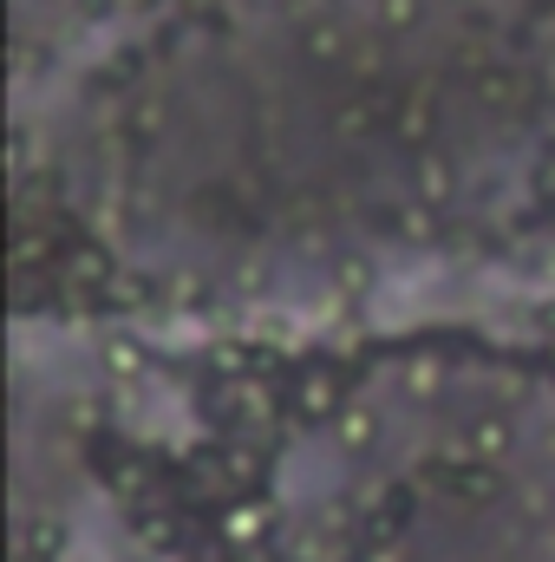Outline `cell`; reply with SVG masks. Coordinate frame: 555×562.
<instances>
[{
  "instance_id": "24",
  "label": "cell",
  "mask_w": 555,
  "mask_h": 562,
  "mask_svg": "<svg viewBox=\"0 0 555 562\" xmlns=\"http://www.w3.org/2000/svg\"><path fill=\"white\" fill-rule=\"evenodd\" d=\"M138 72H144V46L112 53V66H105V79H112V86H138Z\"/></svg>"
},
{
  "instance_id": "1",
  "label": "cell",
  "mask_w": 555,
  "mask_h": 562,
  "mask_svg": "<svg viewBox=\"0 0 555 562\" xmlns=\"http://www.w3.org/2000/svg\"><path fill=\"white\" fill-rule=\"evenodd\" d=\"M412 491H444V497H457V504H490L497 491H503V477H497V464H477V458H418L412 464Z\"/></svg>"
},
{
  "instance_id": "27",
  "label": "cell",
  "mask_w": 555,
  "mask_h": 562,
  "mask_svg": "<svg viewBox=\"0 0 555 562\" xmlns=\"http://www.w3.org/2000/svg\"><path fill=\"white\" fill-rule=\"evenodd\" d=\"M530 196H536V203H555V150L536 157V170H530Z\"/></svg>"
},
{
  "instance_id": "20",
  "label": "cell",
  "mask_w": 555,
  "mask_h": 562,
  "mask_svg": "<svg viewBox=\"0 0 555 562\" xmlns=\"http://www.w3.org/2000/svg\"><path fill=\"white\" fill-rule=\"evenodd\" d=\"M157 132H163V105H150V99H138V105H132V112H125V138L138 144H157Z\"/></svg>"
},
{
  "instance_id": "10",
  "label": "cell",
  "mask_w": 555,
  "mask_h": 562,
  "mask_svg": "<svg viewBox=\"0 0 555 562\" xmlns=\"http://www.w3.org/2000/svg\"><path fill=\"white\" fill-rule=\"evenodd\" d=\"M393 138L406 144V150H412V157H424V150H438V105H431V99H399V105H393Z\"/></svg>"
},
{
  "instance_id": "28",
  "label": "cell",
  "mask_w": 555,
  "mask_h": 562,
  "mask_svg": "<svg viewBox=\"0 0 555 562\" xmlns=\"http://www.w3.org/2000/svg\"><path fill=\"white\" fill-rule=\"evenodd\" d=\"M39 59H46V53H39L26 33H13V72H20V79H39Z\"/></svg>"
},
{
  "instance_id": "17",
  "label": "cell",
  "mask_w": 555,
  "mask_h": 562,
  "mask_svg": "<svg viewBox=\"0 0 555 562\" xmlns=\"http://www.w3.org/2000/svg\"><path fill=\"white\" fill-rule=\"evenodd\" d=\"M393 236L399 243H438V210H424V203L393 210Z\"/></svg>"
},
{
  "instance_id": "16",
  "label": "cell",
  "mask_w": 555,
  "mask_h": 562,
  "mask_svg": "<svg viewBox=\"0 0 555 562\" xmlns=\"http://www.w3.org/2000/svg\"><path fill=\"white\" fill-rule=\"evenodd\" d=\"M262 524H269V510H256L249 497L223 517V543H236V550H256V537H262Z\"/></svg>"
},
{
  "instance_id": "33",
  "label": "cell",
  "mask_w": 555,
  "mask_h": 562,
  "mask_svg": "<svg viewBox=\"0 0 555 562\" xmlns=\"http://www.w3.org/2000/svg\"><path fill=\"white\" fill-rule=\"evenodd\" d=\"M13 562H59V557H39V550H20V543H13Z\"/></svg>"
},
{
  "instance_id": "3",
  "label": "cell",
  "mask_w": 555,
  "mask_h": 562,
  "mask_svg": "<svg viewBox=\"0 0 555 562\" xmlns=\"http://www.w3.org/2000/svg\"><path fill=\"white\" fill-rule=\"evenodd\" d=\"M92 471H99V477H105V491H118L125 504H138V497H144V504L157 510V464H150L144 451H125L118 438H105V431H99V445H92Z\"/></svg>"
},
{
  "instance_id": "14",
  "label": "cell",
  "mask_w": 555,
  "mask_h": 562,
  "mask_svg": "<svg viewBox=\"0 0 555 562\" xmlns=\"http://www.w3.org/2000/svg\"><path fill=\"white\" fill-rule=\"evenodd\" d=\"M301 53H307L314 66H340V59H347V33H340V20H307V26H301Z\"/></svg>"
},
{
  "instance_id": "23",
  "label": "cell",
  "mask_w": 555,
  "mask_h": 562,
  "mask_svg": "<svg viewBox=\"0 0 555 562\" xmlns=\"http://www.w3.org/2000/svg\"><path fill=\"white\" fill-rule=\"evenodd\" d=\"M163 301H177V307H203V301H209V281L183 269V276H170V288H163Z\"/></svg>"
},
{
  "instance_id": "31",
  "label": "cell",
  "mask_w": 555,
  "mask_h": 562,
  "mask_svg": "<svg viewBox=\"0 0 555 562\" xmlns=\"http://www.w3.org/2000/svg\"><path fill=\"white\" fill-rule=\"evenodd\" d=\"M530 321H536V334H550V340H555V301H536V314H530Z\"/></svg>"
},
{
  "instance_id": "35",
  "label": "cell",
  "mask_w": 555,
  "mask_h": 562,
  "mask_svg": "<svg viewBox=\"0 0 555 562\" xmlns=\"http://www.w3.org/2000/svg\"><path fill=\"white\" fill-rule=\"evenodd\" d=\"M281 7H301V0H281Z\"/></svg>"
},
{
  "instance_id": "11",
  "label": "cell",
  "mask_w": 555,
  "mask_h": 562,
  "mask_svg": "<svg viewBox=\"0 0 555 562\" xmlns=\"http://www.w3.org/2000/svg\"><path fill=\"white\" fill-rule=\"evenodd\" d=\"M150 301H163V281L138 276V269H118L112 288L99 294V307H105V314H138V307H150Z\"/></svg>"
},
{
  "instance_id": "34",
  "label": "cell",
  "mask_w": 555,
  "mask_h": 562,
  "mask_svg": "<svg viewBox=\"0 0 555 562\" xmlns=\"http://www.w3.org/2000/svg\"><path fill=\"white\" fill-rule=\"evenodd\" d=\"M536 20H543V26H550V20H555V0H536Z\"/></svg>"
},
{
  "instance_id": "26",
  "label": "cell",
  "mask_w": 555,
  "mask_h": 562,
  "mask_svg": "<svg viewBox=\"0 0 555 562\" xmlns=\"http://www.w3.org/2000/svg\"><path fill=\"white\" fill-rule=\"evenodd\" d=\"M183 20H190V26H209V33H223V26H229L223 0H183Z\"/></svg>"
},
{
  "instance_id": "25",
  "label": "cell",
  "mask_w": 555,
  "mask_h": 562,
  "mask_svg": "<svg viewBox=\"0 0 555 562\" xmlns=\"http://www.w3.org/2000/svg\"><path fill=\"white\" fill-rule=\"evenodd\" d=\"M353 562H418L412 543H353Z\"/></svg>"
},
{
  "instance_id": "13",
  "label": "cell",
  "mask_w": 555,
  "mask_h": 562,
  "mask_svg": "<svg viewBox=\"0 0 555 562\" xmlns=\"http://www.w3.org/2000/svg\"><path fill=\"white\" fill-rule=\"evenodd\" d=\"M333 445H340L347 458L373 451V445H380V413H373V406H347V413L333 419Z\"/></svg>"
},
{
  "instance_id": "22",
  "label": "cell",
  "mask_w": 555,
  "mask_h": 562,
  "mask_svg": "<svg viewBox=\"0 0 555 562\" xmlns=\"http://www.w3.org/2000/svg\"><path fill=\"white\" fill-rule=\"evenodd\" d=\"M26 164H33V138H26V125H13V132H7V183H13V190L33 177Z\"/></svg>"
},
{
  "instance_id": "19",
  "label": "cell",
  "mask_w": 555,
  "mask_h": 562,
  "mask_svg": "<svg viewBox=\"0 0 555 562\" xmlns=\"http://www.w3.org/2000/svg\"><path fill=\"white\" fill-rule=\"evenodd\" d=\"M20 550H39V557H59V550H66V524H59V517H33V524L20 530Z\"/></svg>"
},
{
  "instance_id": "5",
  "label": "cell",
  "mask_w": 555,
  "mask_h": 562,
  "mask_svg": "<svg viewBox=\"0 0 555 562\" xmlns=\"http://www.w3.org/2000/svg\"><path fill=\"white\" fill-rule=\"evenodd\" d=\"M118 276V256L99 243V236H72L66 243V256H59V281L66 288H79V294H105Z\"/></svg>"
},
{
  "instance_id": "2",
  "label": "cell",
  "mask_w": 555,
  "mask_h": 562,
  "mask_svg": "<svg viewBox=\"0 0 555 562\" xmlns=\"http://www.w3.org/2000/svg\"><path fill=\"white\" fill-rule=\"evenodd\" d=\"M412 517H418L412 484H373V491H360V543H406Z\"/></svg>"
},
{
  "instance_id": "9",
  "label": "cell",
  "mask_w": 555,
  "mask_h": 562,
  "mask_svg": "<svg viewBox=\"0 0 555 562\" xmlns=\"http://www.w3.org/2000/svg\"><path fill=\"white\" fill-rule=\"evenodd\" d=\"M99 360H105V380L112 386H138L144 373H150V347H144V334H105L99 340Z\"/></svg>"
},
{
  "instance_id": "18",
  "label": "cell",
  "mask_w": 555,
  "mask_h": 562,
  "mask_svg": "<svg viewBox=\"0 0 555 562\" xmlns=\"http://www.w3.org/2000/svg\"><path fill=\"white\" fill-rule=\"evenodd\" d=\"M373 20H380V33H412L424 20V0H373Z\"/></svg>"
},
{
  "instance_id": "32",
  "label": "cell",
  "mask_w": 555,
  "mask_h": 562,
  "mask_svg": "<svg viewBox=\"0 0 555 562\" xmlns=\"http://www.w3.org/2000/svg\"><path fill=\"white\" fill-rule=\"evenodd\" d=\"M125 13H157V7H170V0H118Z\"/></svg>"
},
{
  "instance_id": "12",
  "label": "cell",
  "mask_w": 555,
  "mask_h": 562,
  "mask_svg": "<svg viewBox=\"0 0 555 562\" xmlns=\"http://www.w3.org/2000/svg\"><path fill=\"white\" fill-rule=\"evenodd\" d=\"M380 125H393L386 99H347V105H333V132L340 138H373Z\"/></svg>"
},
{
  "instance_id": "36",
  "label": "cell",
  "mask_w": 555,
  "mask_h": 562,
  "mask_svg": "<svg viewBox=\"0 0 555 562\" xmlns=\"http://www.w3.org/2000/svg\"><path fill=\"white\" fill-rule=\"evenodd\" d=\"M196 562H203V557H196Z\"/></svg>"
},
{
  "instance_id": "4",
  "label": "cell",
  "mask_w": 555,
  "mask_h": 562,
  "mask_svg": "<svg viewBox=\"0 0 555 562\" xmlns=\"http://www.w3.org/2000/svg\"><path fill=\"white\" fill-rule=\"evenodd\" d=\"M347 406H353V400H347V380H340L333 367H307V373L287 386V419L294 425H333Z\"/></svg>"
},
{
  "instance_id": "30",
  "label": "cell",
  "mask_w": 555,
  "mask_h": 562,
  "mask_svg": "<svg viewBox=\"0 0 555 562\" xmlns=\"http://www.w3.org/2000/svg\"><path fill=\"white\" fill-rule=\"evenodd\" d=\"M333 276H340V288H366V281H373V262H360V256H347V262H340Z\"/></svg>"
},
{
  "instance_id": "7",
  "label": "cell",
  "mask_w": 555,
  "mask_h": 562,
  "mask_svg": "<svg viewBox=\"0 0 555 562\" xmlns=\"http://www.w3.org/2000/svg\"><path fill=\"white\" fill-rule=\"evenodd\" d=\"M517 451V419L510 413H471L464 419V458H477V464H503Z\"/></svg>"
},
{
  "instance_id": "21",
  "label": "cell",
  "mask_w": 555,
  "mask_h": 562,
  "mask_svg": "<svg viewBox=\"0 0 555 562\" xmlns=\"http://www.w3.org/2000/svg\"><path fill=\"white\" fill-rule=\"evenodd\" d=\"M406 393H412V400H438V393H444V367H438L431 353L406 367Z\"/></svg>"
},
{
  "instance_id": "29",
  "label": "cell",
  "mask_w": 555,
  "mask_h": 562,
  "mask_svg": "<svg viewBox=\"0 0 555 562\" xmlns=\"http://www.w3.org/2000/svg\"><path fill=\"white\" fill-rule=\"evenodd\" d=\"M112 13H125L118 0H72V20H86V26H99V20H112Z\"/></svg>"
},
{
  "instance_id": "8",
  "label": "cell",
  "mask_w": 555,
  "mask_h": 562,
  "mask_svg": "<svg viewBox=\"0 0 555 562\" xmlns=\"http://www.w3.org/2000/svg\"><path fill=\"white\" fill-rule=\"evenodd\" d=\"M471 99L484 112H523L530 105V72H517V66H477L471 72Z\"/></svg>"
},
{
  "instance_id": "15",
  "label": "cell",
  "mask_w": 555,
  "mask_h": 562,
  "mask_svg": "<svg viewBox=\"0 0 555 562\" xmlns=\"http://www.w3.org/2000/svg\"><path fill=\"white\" fill-rule=\"evenodd\" d=\"M177 537H183V524H177L170 510H138V543H144V550L170 557V550H177Z\"/></svg>"
},
{
  "instance_id": "6",
  "label": "cell",
  "mask_w": 555,
  "mask_h": 562,
  "mask_svg": "<svg viewBox=\"0 0 555 562\" xmlns=\"http://www.w3.org/2000/svg\"><path fill=\"white\" fill-rule=\"evenodd\" d=\"M457 157L451 150H424V157H412V203H424V210H451L457 203Z\"/></svg>"
}]
</instances>
